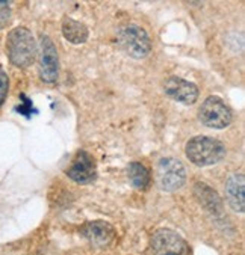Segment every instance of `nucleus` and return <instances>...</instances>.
<instances>
[{"instance_id": "nucleus-14", "label": "nucleus", "mask_w": 245, "mask_h": 255, "mask_svg": "<svg viewBox=\"0 0 245 255\" xmlns=\"http://www.w3.org/2000/svg\"><path fill=\"white\" fill-rule=\"evenodd\" d=\"M127 178L136 190H145L152 183L150 171L139 162H132L127 166Z\"/></svg>"}, {"instance_id": "nucleus-7", "label": "nucleus", "mask_w": 245, "mask_h": 255, "mask_svg": "<svg viewBox=\"0 0 245 255\" xmlns=\"http://www.w3.org/2000/svg\"><path fill=\"white\" fill-rule=\"evenodd\" d=\"M155 255H191L188 242L176 231L168 228L158 230L150 240Z\"/></svg>"}, {"instance_id": "nucleus-13", "label": "nucleus", "mask_w": 245, "mask_h": 255, "mask_svg": "<svg viewBox=\"0 0 245 255\" xmlns=\"http://www.w3.org/2000/svg\"><path fill=\"white\" fill-rule=\"evenodd\" d=\"M62 35L71 44H83V42H86V39L89 36V30L82 21L71 18V17H64Z\"/></svg>"}, {"instance_id": "nucleus-9", "label": "nucleus", "mask_w": 245, "mask_h": 255, "mask_svg": "<svg viewBox=\"0 0 245 255\" xmlns=\"http://www.w3.org/2000/svg\"><path fill=\"white\" fill-rule=\"evenodd\" d=\"M65 174L77 184H91L97 178V166L91 154L86 151H79Z\"/></svg>"}, {"instance_id": "nucleus-11", "label": "nucleus", "mask_w": 245, "mask_h": 255, "mask_svg": "<svg viewBox=\"0 0 245 255\" xmlns=\"http://www.w3.org/2000/svg\"><path fill=\"white\" fill-rule=\"evenodd\" d=\"M244 174H232L226 181V201L230 209L236 213H244L245 210V187Z\"/></svg>"}, {"instance_id": "nucleus-15", "label": "nucleus", "mask_w": 245, "mask_h": 255, "mask_svg": "<svg viewBox=\"0 0 245 255\" xmlns=\"http://www.w3.org/2000/svg\"><path fill=\"white\" fill-rule=\"evenodd\" d=\"M8 89H9V77L2 68H0V106H2L3 101L6 100Z\"/></svg>"}, {"instance_id": "nucleus-10", "label": "nucleus", "mask_w": 245, "mask_h": 255, "mask_svg": "<svg viewBox=\"0 0 245 255\" xmlns=\"http://www.w3.org/2000/svg\"><path fill=\"white\" fill-rule=\"evenodd\" d=\"M80 234L94 246H108L115 239V230L109 222L105 221H92L85 224L80 228Z\"/></svg>"}, {"instance_id": "nucleus-6", "label": "nucleus", "mask_w": 245, "mask_h": 255, "mask_svg": "<svg viewBox=\"0 0 245 255\" xmlns=\"http://www.w3.org/2000/svg\"><path fill=\"white\" fill-rule=\"evenodd\" d=\"M199 118L206 127L221 130L232 124L233 115L230 108L220 97L211 95L203 101V105L199 111Z\"/></svg>"}, {"instance_id": "nucleus-16", "label": "nucleus", "mask_w": 245, "mask_h": 255, "mask_svg": "<svg viewBox=\"0 0 245 255\" xmlns=\"http://www.w3.org/2000/svg\"><path fill=\"white\" fill-rule=\"evenodd\" d=\"M9 18H11L9 2H0V29L9 23Z\"/></svg>"}, {"instance_id": "nucleus-2", "label": "nucleus", "mask_w": 245, "mask_h": 255, "mask_svg": "<svg viewBox=\"0 0 245 255\" xmlns=\"http://www.w3.org/2000/svg\"><path fill=\"white\" fill-rule=\"evenodd\" d=\"M186 157L197 166H212L226 156V146L221 140L211 136L191 137L185 148Z\"/></svg>"}, {"instance_id": "nucleus-8", "label": "nucleus", "mask_w": 245, "mask_h": 255, "mask_svg": "<svg viewBox=\"0 0 245 255\" xmlns=\"http://www.w3.org/2000/svg\"><path fill=\"white\" fill-rule=\"evenodd\" d=\"M164 92L171 100L177 101V103L186 105V106L194 105L200 95L199 88L192 82L177 77V76H171L164 82Z\"/></svg>"}, {"instance_id": "nucleus-3", "label": "nucleus", "mask_w": 245, "mask_h": 255, "mask_svg": "<svg viewBox=\"0 0 245 255\" xmlns=\"http://www.w3.org/2000/svg\"><path fill=\"white\" fill-rule=\"evenodd\" d=\"M120 47L133 59H144L152 52V41L147 32L139 26H124L117 35Z\"/></svg>"}, {"instance_id": "nucleus-4", "label": "nucleus", "mask_w": 245, "mask_h": 255, "mask_svg": "<svg viewBox=\"0 0 245 255\" xmlns=\"http://www.w3.org/2000/svg\"><path fill=\"white\" fill-rule=\"evenodd\" d=\"M38 74L44 83L53 85L59 79V56L50 36L41 35L38 44Z\"/></svg>"}, {"instance_id": "nucleus-5", "label": "nucleus", "mask_w": 245, "mask_h": 255, "mask_svg": "<svg viewBox=\"0 0 245 255\" xmlns=\"http://www.w3.org/2000/svg\"><path fill=\"white\" fill-rule=\"evenodd\" d=\"M156 183L164 192H176L186 183L185 165L176 157H162L156 166Z\"/></svg>"}, {"instance_id": "nucleus-12", "label": "nucleus", "mask_w": 245, "mask_h": 255, "mask_svg": "<svg viewBox=\"0 0 245 255\" xmlns=\"http://www.w3.org/2000/svg\"><path fill=\"white\" fill-rule=\"evenodd\" d=\"M194 195L200 201V204L206 210H209L214 215H221V212H223L221 198L211 186H208L205 183H195Z\"/></svg>"}, {"instance_id": "nucleus-1", "label": "nucleus", "mask_w": 245, "mask_h": 255, "mask_svg": "<svg viewBox=\"0 0 245 255\" xmlns=\"http://www.w3.org/2000/svg\"><path fill=\"white\" fill-rule=\"evenodd\" d=\"M6 53L9 62L17 68L30 67L38 58V44L27 27H14L6 36Z\"/></svg>"}]
</instances>
